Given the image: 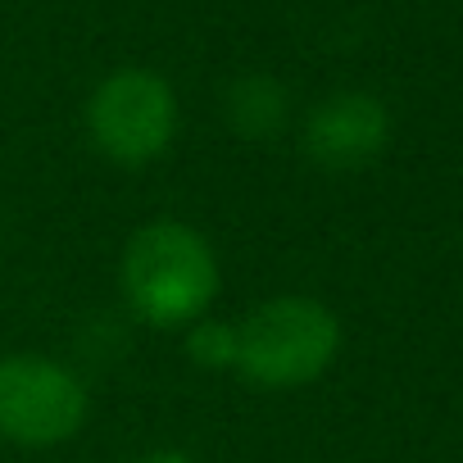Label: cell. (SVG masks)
Instances as JSON below:
<instances>
[{
	"label": "cell",
	"instance_id": "6da1fadb",
	"mask_svg": "<svg viewBox=\"0 0 463 463\" xmlns=\"http://www.w3.org/2000/svg\"><path fill=\"white\" fill-rule=\"evenodd\" d=\"M118 291L128 314L150 332H186L222 291V260L186 218H150L123 241Z\"/></svg>",
	"mask_w": 463,
	"mask_h": 463
},
{
	"label": "cell",
	"instance_id": "7a4b0ae2",
	"mask_svg": "<svg viewBox=\"0 0 463 463\" xmlns=\"http://www.w3.org/2000/svg\"><path fill=\"white\" fill-rule=\"evenodd\" d=\"M237 373L255 391H300L323 382L341 350H345V327L341 314L305 291H282L260 300L250 314L237 318Z\"/></svg>",
	"mask_w": 463,
	"mask_h": 463
},
{
	"label": "cell",
	"instance_id": "3957f363",
	"mask_svg": "<svg viewBox=\"0 0 463 463\" xmlns=\"http://www.w3.org/2000/svg\"><path fill=\"white\" fill-rule=\"evenodd\" d=\"M82 123L100 159L118 168H146L173 150L182 132V105L159 69L123 64L91 87Z\"/></svg>",
	"mask_w": 463,
	"mask_h": 463
},
{
	"label": "cell",
	"instance_id": "277c9868",
	"mask_svg": "<svg viewBox=\"0 0 463 463\" xmlns=\"http://www.w3.org/2000/svg\"><path fill=\"white\" fill-rule=\"evenodd\" d=\"M91 386L46 350L0 354V440L14 449H60L82 436Z\"/></svg>",
	"mask_w": 463,
	"mask_h": 463
},
{
	"label": "cell",
	"instance_id": "5b68a950",
	"mask_svg": "<svg viewBox=\"0 0 463 463\" xmlns=\"http://www.w3.org/2000/svg\"><path fill=\"white\" fill-rule=\"evenodd\" d=\"M391 146V109L382 96L345 87L309 105L300 123V150L309 164L327 173H354L368 168Z\"/></svg>",
	"mask_w": 463,
	"mask_h": 463
},
{
	"label": "cell",
	"instance_id": "8992f818",
	"mask_svg": "<svg viewBox=\"0 0 463 463\" xmlns=\"http://www.w3.org/2000/svg\"><path fill=\"white\" fill-rule=\"evenodd\" d=\"M222 114L241 141H273L291 123V91L273 73H241L222 91Z\"/></svg>",
	"mask_w": 463,
	"mask_h": 463
},
{
	"label": "cell",
	"instance_id": "52a82bcc",
	"mask_svg": "<svg viewBox=\"0 0 463 463\" xmlns=\"http://www.w3.org/2000/svg\"><path fill=\"white\" fill-rule=\"evenodd\" d=\"M182 350H186L191 368H200V373H237V350H241L237 318L204 314L200 323H191L182 332Z\"/></svg>",
	"mask_w": 463,
	"mask_h": 463
},
{
	"label": "cell",
	"instance_id": "ba28073f",
	"mask_svg": "<svg viewBox=\"0 0 463 463\" xmlns=\"http://www.w3.org/2000/svg\"><path fill=\"white\" fill-rule=\"evenodd\" d=\"M132 463H200V458L191 449H182V445H155V449L137 454Z\"/></svg>",
	"mask_w": 463,
	"mask_h": 463
}]
</instances>
